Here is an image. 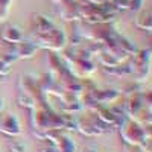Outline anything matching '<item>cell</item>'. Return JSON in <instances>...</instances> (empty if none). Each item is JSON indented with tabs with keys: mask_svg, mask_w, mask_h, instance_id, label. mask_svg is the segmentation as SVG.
Wrapping results in <instances>:
<instances>
[{
	"mask_svg": "<svg viewBox=\"0 0 152 152\" xmlns=\"http://www.w3.org/2000/svg\"><path fill=\"white\" fill-rule=\"evenodd\" d=\"M0 129H2L5 134H9V135H15L20 132V125L17 122L15 117L12 116H8L2 119V122H0Z\"/></svg>",
	"mask_w": 152,
	"mask_h": 152,
	"instance_id": "1",
	"label": "cell"
},
{
	"mask_svg": "<svg viewBox=\"0 0 152 152\" xmlns=\"http://www.w3.org/2000/svg\"><path fill=\"white\" fill-rule=\"evenodd\" d=\"M2 110H3V100L0 99V111H2Z\"/></svg>",
	"mask_w": 152,
	"mask_h": 152,
	"instance_id": "2",
	"label": "cell"
}]
</instances>
